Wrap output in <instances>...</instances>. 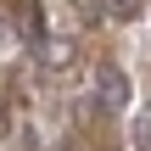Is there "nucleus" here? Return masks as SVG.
<instances>
[{
  "mask_svg": "<svg viewBox=\"0 0 151 151\" xmlns=\"http://www.w3.org/2000/svg\"><path fill=\"white\" fill-rule=\"evenodd\" d=\"M134 6L140 0H112V17H134Z\"/></svg>",
  "mask_w": 151,
  "mask_h": 151,
  "instance_id": "f03ea898",
  "label": "nucleus"
},
{
  "mask_svg": "<svg viewBox=\"0 0 151 151\" xmlns=\"http://www.w3.org/2000/svg\"><path fill=\"white\" fill-rule=\"evenodd\" d=\"M140 151H151V112L140 118Z\"/></svg>",
  "mask_w": 151,
  "mask_h": 151,
  "instance_id": "7ed1b4c3",
  "label": "nucleus"
},
{
  "mask_svg": "<svg viewBox=\"0 0 151 151\" xmlns=\"http://www.w3.org/2000/svg\"><path fill=\"white\" fill-rule=\"evenodd\" d=\"M101 90H106V106H123V95H129L123 90V73H112V67L101 73Z\"/></svg>",
  "mask_w": 151,
  "mask_h": 151,
  "instance_id": "f257e3e1",
  "label": "nucleus"
}]
</instances>
